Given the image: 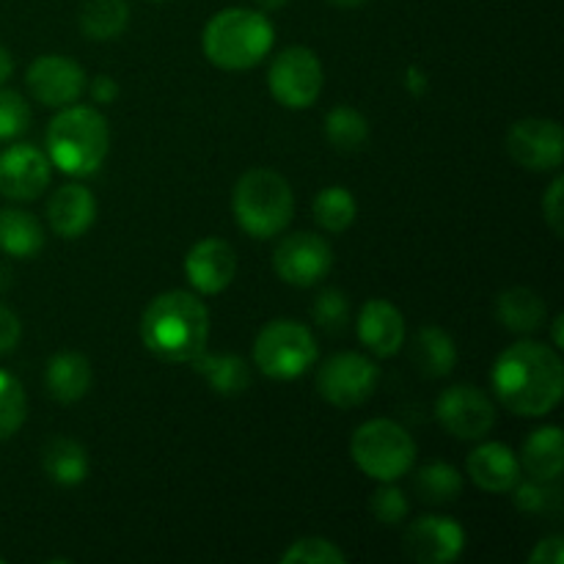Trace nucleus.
I'll return each instance as SVG.
<instances>
[{
	"label": "nucleus",
	"mask_w": 564,
	"mask_h": 564,
	"mask_svg": "<svg viewBox=\"0 0 564 564\" xmlns=\"http://www.w3.org/2000/svg\"><path fill=\"white\" fill-rule=\"evenodd\" d=\"M44 248V229L25 209H0V251L14 259H31Z\"/></svg>",
	"instance_id": "nucleus-22"
},
{
	"label": "nucleus",
	"mask_w": 564,
	"mask_h": 564,
	"mask_svg": "<svg viewBox=\"0 0 564 564\" xmlns=\"http://www.w3.org/2000/svg\"><path fill=\"white\" fill-rule=\"evenodd\" d=\"M25 83L36 102L47 108H66L86 91V72L66 55H42L28 66Z\"/></svg>",
	"instance_id": "nucleus-13"
},
{
	"label": "nucleus",
	"mask_w": 564,
	"mask_h": 564,
	"mask_svg": "<svg viewBox=\"0 0 564 564\" xmlns=\"http://www.w3.org/2000/svg\"><path fill=\"white\" fill-rule=\"evenodd\" d=\"M408 88H411V91H416V94H422L424 88H427V80H424L422 72H419V69L408 72Z\"/></svg>",
	"instance_id": "nucleus-42"
},
{
	"label": "nucleus",
	"mask_w": 564,
	"mask_h": 564,
	"mask_svg": "<svg viewBox=\"0 0 564 564\" xmlns=\"http://www.w3.org/2000/svg\"><path fill=\"white\" fill-rule=\"evenodd\" d=\"M91 97H94V102L108 105V102H113L116 97H119V86H116L113 77L99 75L97 80H94V86H91Z\"/></svg>",
	"instance_id": "nucleus-40"
},
{
	"label": "nucleus",
	"mask_w": 564,
	"mask_h": 564,
	"mask_svg": "<svg viewBox=\"0 0 564 564\" xmlns=\"http://www.w3.org/2000/svg\"><path fill=\"white\" fill-rule=\"evenodd\" d=\"M441 427L463 441H479L494 430L496 408L488 394L474 386H452L438 397L435 405Z\"/></svg>",
	"instance_id": "nucleus-11"
},
{
	"label": "nucleus",
	"mask_w": 564,
	"mask_h": 564,
	"mask_svg": "<svg viewBox=\"0 0 564 564\" xmlns=\"http://www.w3.org/2000/svg\"><path fill=\"white\" fill-rule=\"evenodd\" d=\"M44 383H47V394L55 402L72 405V402L83 400L91 389V364L80 352H58V356L50 358Z\"/></svg>",
	"instance_id": "nucleus-20"
},
{
	"label": "nucleus",
	"mask_w": 564,
	"mask_h": 564,
	"mask_svg": "<svg viewBox=\"0 0 564 564\" xmlns=\"http://www.w3.org/2000/svg\"><path fill=\"white\" fill-rule=\"evenodd\" d=\"M231 209L246 235L270 240L290 226L295 213L292 187L279 171L251 169L240 176L231 196Z\"/></svg>",
	"instance_id": "nucleus-5"
},
{
	"label": "nucleus",
	"mask_w": 564,
	"mask_h": 564,
	"mask_svg": "<svg viewBox=\"0 0 564 564\" xmlns=\"http://www.w3.org/2000/svg\"><path fill=\"white\" fill-rule=\"evenodd\" d=\"M44 471L55 485H80L88 477V455L77 441L72 438H53L44 446Z\"/></svg>",
	"instance_id": "nucleus-26"
},
{
	"label": "nucleus",
	"mask_w": 564,
	"mask_h": 564,
	"mask_svg": "<svg viewBox=\"0 0 564 564\" xmlns=\"http://www.w3.org/2000/svg\"><path fill=\"white\" fill-rule=\"evenodd\" d=\"M130 22V6L124 0H88L80 11V28L94 42L116 39Z\"/></svg>",
	"instance_id": "nucleus-27"
},
{
	"label": "nucleus",
	"mask_w": 564,
	"mask_h": 564,
	"mask_svg": "<svg viewBox=\"0 0 564 564\" xmlns=\"http://www.w3.org/2000/svg\"><path fill=\"white\" fill-rule=\"evenodd\" d=\"M185 275L196 292H202V295H218L237 275L235 248L226 240H218V237L198 240L185 257Z\"/></svg>",
	"instance_id": "nucleus-16"
},
{
	"label": "nucleus",
	"mask_w": 564,
	"mask_h": 564,
	"mask_svg": "<svg viewBox=\"0 0 564 564\" xmlns=\"http://www.w3.org/2000/svg\"><path fill=\"white\" fill-rule=\"evenodd\" d=\"M11 72H14V58H11L9 50L0 47V86H3V83L9 80Z\"/></svg>",
	"instance_id": "nucleus-41"
},
{
	"label": "nucleus",
	"mask_w": 564,
	"mask_h": 564,
	"mask_svg": "<svg viewBox=\"0 0 564 564\" xmlns=\"http://www.w3.org/2000/svg\"><path fill=\"white\" fill-rule=\"evenodd\" d=\"M358 339L372 356L391 358L405 345V317L394 303L375 297L358 314Z\"/></svg>",
	"instance_id": "nucleus-17"
},
{
	"label": "nucleus",
	"mask_w": 564,
	"mask_h": 564,
	"mask_svg": "<svg viewBox=\"0 0 564 564\" xmlns=\"http://www.w3.org/2000/svg\"><path fill=\"white\" fill-rule=\"evenodd\" d=\"M378 367L361 352H336L319 367L317 391L336 408H358L378 389Z\"/></svg>",
	"instance_id": "nucleus-9"
},
{
	"label": "nucleus",
	"mask_w": 564,
	"mask_h": 564,
	"mask_svg": "<svg viewBox=\"0 0 564 564\" xmlns=\"http://www.w3.org/2000/svg\"><path fill=\"white\" fill-rule=\"evenodd\" d=\"M253 361L268 378L295 380L317 361V339L295 319H273L253 341Z\"/></svg>",
	"instance_id": "nucleus-7"
},
{
	"label": "nucleus",
	"mask_w": 564,
	"mask_h": 564,
	"mask_svg": "<svg viewBox=\"0 0 564 564\" xmlns=\"http://www.w3.org/2000/svg\"><path fill=\"white\" fill-rule=\"evenodd\" d=\"M507 152L529 171H556L564 160V132L554 119H521L507 132Z\"/></svg>",
	"instance_id": "nucleus-10"
},
{
	"label": "nucleus",
	"mask_w": 564,
	"mask_h": 564,
	"mask_svg": "<svg viewBox=\"0 0 564 564\" xmlns=\"http://www.w3.org/2000/svg\"><path fill=\"white\" fill-rule=\"evenodd\" d=\"M284 564H341L347 562L345 551L336 549V543L325 538H303L286 549V554L281 556Z\"/></svg>",
	"instance_id": "nucleus-33"
},
{
	"label": "nucleus",
	"mask_w": 564,
	"mask_h": 564,
	"mask_svg": "<svg viewBox=\"0 0 564 564\" xmlns=\"http://www.w3.org/2000/svg\"><path fill=\"white\" fill-rule=\"evenodd\" d=\"M312 314L319 328L328 330V334H341L347 323H350V301H347L345 292L323 290L317 301H314Z\"/></svg>",
	"instance_id": "nucleus-34"
},
{
	"label": "nucleus",
	"mask_w": 564,
	"mask_h": 564,
	"mask_svg": "<svg viewBox=\"0 0 564 564\" xmlns=\"http://www.w3.org/2000/svg\"><path fill=\"white\" fill-rule=\"evenodd\" d=\"M273 22L257 9H224L207 22L202 36L209 64L226 72L257 66L273 47Z\"/></svg>",
	"instance_id": "nucleus-4"
},
{
	"label": "nucleus",
	"mask_w": 564,
	"mask_h": 564,
	"mask_svg": "<svg viewBox=\"0 0 564 564\" xmlns=\"http://www.w3.org/2000/svg\"><path fill=\"white\" fill-rule=\"evenodd\" d=\"M496 314L512 334H534V330L543 328L545 317H549L543 297L529 286H516V290H507L505 295H499Z\"/></svg>",
	"instance_id": "nucleus-24"
},
{
	"label": "nucleus",
	"mask_w": 564,
	"mask_h": 564,
	"mask_svg": "<svg viewBox=\"0 0 564 564\" xmlns=\"http://www.w3.org/2000/svg\"><path fill=\"white\" fill-rule=\"evenodd\" d=\"M463 477L449 463H430L416 474V496L427 505H449L460 496Z\"/></svg>",
	"instance_id": "nucleus-30"
},
{
	"label": "nucleus",
	"mask_w": 564,
	"mask_h": 564,
	"mask_svg": "<svg viewBox=\"0 0 564 564\" xmlns=\"http://www.w3.org/2000/svg\"><path fill=\"white\" fill-rule=\"evenodd\" d=\"M20 336H22L20 317H17L11 308L0 306V356L14 350V347L20 345Z\"/></svg>",
	"instance_id": "nucleus-38"
},
{
	"label": "nucleus",
	"mask_w": 564,
	"mask_h": 564,
	"mask_svg": "<svg viewBox=\"0 0 564 564\" xmlns=\"http://www.w3.org/2000/svg\"><path fill=\"white\" fill-rule=\"evenodd\" d=\"M494 391L518 416L538 419L554 411L564 394V367L554 347L543 341L510 345L494 364Z\"/></svg>",
	"instance_id": "nucleus-1"
},
{
	"label": "nucleus",
	"mask_w": 564,
	"mask_h": 564,
	"mask_svg": "<svg viewBox=\"0 0 564 564\" xmlns=\"http://www.w3.org/2000/svg\"><path fill=\"white\" fill-rule=\"evenodd\" d=\"M468 477L488 494H507L521 479V460L507 444L490 441L468 455Z\"/></svg>",
	"instance_id": "nucleus-18"
},
{
	"label": "nucleus",
	"mask_w": 564,
	"mask_h": 564,
	"mask_svg": "<svg viewBox=\"0 0 564 564\" xmlns=\"http://www.w3.org/2000/svg\"><path fill=\"white\" fill-rule=\"evenodd\" d=\"M28 416L25 389L9 372H0V441L17 435Z\"/></svg>",
	"instance_id": "nucleus-31"
},
{
	"label": "nucleus",
	"mask_w": 564,
	"mask_h": 564,
	"mask_svg": "<svg viewBox=\"0 0 564 564\" xmlns=\"http://www.w3.org/2000/svg\"><path fill=\"white\" fill-rule=\"evenodd\" d=\"M268 86L275 102H281L284 108H312L325 86V72L317 53L308 47L281 50L270 64Z\"/></svg>",
	"instance_id": "nucleus-8"
},
{
	"label": "nucleus",
	"mask_w": 564,
	"mask_h": 564,
	"mask_svg": "<svg viewBox=\"0 0 564 564\" xmlns=\"http://www.w3.org/2000/svg\"><path fill=\"white\" fill-rule=\"evenodd\" d=\"M413 364L424 378H446L457 364L455 339L438 325H424L413 339Z\"/></svg>",
	"instance_id": "nucleus-23"
},
{
	"label": "nucleus",
	"mask_w": 564,
	"mask_h": 564,
	"mask_svg": "<svg viewBox=\"0 0 564 564\" xmlns=\"http://www.w3.org/2000/svg\"><path fill=\"white\" fill-rule=\"evenodd\" d=\"M356 198L347 187H325L314 198V220H317L319 229H325L328 235H341L352 226L356 220Z\"/></svg>",
	"instance_id": "nucleus-28"
},
{
	"label": "nucleus",
	"mask_w": 564,
	"mask_h": 564,
	"mask_svg": "<svg viewBox=\"0 0 564 564\" xmlns=\"http://www.w3.org/2000/svg\"><path fill=\"white\" fill-rule=\"evenodd\" d=\"M0 564H3V560H0Z\"/></svg>",
	"instance_id": "nucleus-46"
},
{
	"label": "nucleus",
	"mask_w": 564,
	"mask_h": 564,
	"mask_svg": "<svg viewBox=\"0 0 564 564\" xmlns=\"http://www.w3.org/2000/svg\"><path fill=\"white\" fill-rule=\"evenodd\" d=\"M50 158L31 143H14L0 152V196L33 202L50 185Z\"/></svg>",
	"instance_id": "nucleus-14"
},
{
	"label": "nucleus",
	"mask_w": 564,
	"mask_h": 564,
	"mask_svg": "<svg viewBox=\"0 0 564 564\" xmlns=\"http://www.w3.org/2000/svg\"><path fill=\"white\" fill-rule=\"evenodd\" d=\"M47 158L69 176H91L110 149L108 121L86 105H66L47 127Z\"/></svg>",
	"instance_id": "nucleus-3"
},
{
	"label": "nucleus",
	"mask_w": 564,
	"mask_h": 564,
	"mask_svg": "<svg viewBox=\"0 0 564 564\" xmlns=\"http://www.w3.org/2000/svg\"><path fill=\"white\" fill-rule=\"evenodd\" d=\"M28 124H31V108L25 97L11 88H0V141L22 135Z\"/></svg>",
	"instance_id": "nucleus-35"
},
{
	"label": "nucleus",
	"mask_w": 564,
	"mask_h": 564,
	"mask_svg": "<svg viewBox=\"0 0 564 564\" xmlns=\"http://www.w3.org/2000/svg\"><path fill=\"white\" fill-rule=\"evenodd\" d=\"M325 135L336 152H358L369 141V121L356 108L339 105L325 119Z\"/></svg>",
	"instance_id": "nucleus-29"
},
{
	"label": "nucleus",
	"mask_w": 564,
	"mask_h": 564,
	"mask_svg": "<svg viewBox=\"0 0 564 564\" xmlns=\"http://www.w3.org/2000/svg\"><path fill=\"white\" fill-rule=\"evenodd\" d=\"M328 3L339 6V9H358V6H364L367 0H328Z\"/></svg>",
	"instance_id": "nucleus-44"
},
{
	"label": "nucleus",
	"mask_w": 564,
	"mask_h": 564,
	"mask_svg": "<svg viewBox=\"0 0 564 564\" xmlns=\"http://www.w3.org/2000/svg\"><path fill=\"white\" fill-rule=\"evenodd\" d=\"M191 364L207 380L215 394L237 397L251 386V369L240 356H207V350H204Z\"/></svg>",
	"instance_id": "nucleus-25"
},
{
	"label": "nucleus",
	"mask_w": 564,
	"mask_h": 564,
	"mask_svg": "<svg viewBox=\"0 0 564 564\" xmlns=\"http://www.w3.org/2000/svg\"><path fill=\"white\" fill-rule=\"evenodd\" d=\"M562 323L564 317L560 314V317L554 319V347H562Z\"/></svg>",
	"instance_id": "nucleus-45"
},
{
	"label": "nucleus",
	"mask_w": 564,
	"mask_h": 564,
	"mask_svg": "<svg viewBox=\"0 0 564 564\" xmlns=\"http://www.w3.org/2000/svg\"><path fill=\"white\" fill-rule=\"evenodd\" d=\"M286 3H290V0H257V6L262 11H279V9H284Z\"/></svg>",
	"instance_id": "nucleus-43"
},
{
	"label": "nucleus",
	"mask_w": 564,
	"mask_h": 564,
	"mask_svg": "<svg viewBox=\"0 0 564 564\" xmlns=\"http://www.w3.org/2000/svg\"><path fill=\"white\" fill-rule=\"evenodd\" d=\"M521 466L532 479H545V482L560 479L564 466V441L556 424L540 427L529 435L527 444H523Z\"/></svg>",
	"instance_id": "nucleus-21"
},
{
	"label": "nucleus",
	"mask_w": 564,
	"mask_h": 564,
	"mask_svg": "<svg viewBox=\"0 0 564 564\" xmlns=\"http://www.w3.org/2000/svg\"><path fill=\"white\" fill-rule=\"evenodd\" d=\"M372 516L386 527H397L408 516V499L397 485L383 482V488L375 490L372 496Z\"/></svg>",
	"instance_id": "nucleus-36"
},
{
	"label": "nucleus",
	"mask_w": 564,
	"mask_h": 564,
	"mask_svg": "<svg viewBox=\"0 0 564 564\" xmlns=\"http://www.w3.org/2000/svg\"><path fill=\"white\" fill-rule=\"evenodd\" d=\"M350 455L367 477L397 482L416 463V441L391 419H372L352 433Z\"/></svg>",
	"instance_id": "nucleus-6"
},
{
	"label": "nucleus",
	"mask_w": 564,
	"mask_h": 564,
	"mask_svg": "<svg viewBox=\"0 0 564 564\" xmlns=\"http://www.w3.org/2000/svg\"><path fill=\"white\" fill-rule=\"evenodd\" d=\"M564 180L562 176H556L554 182H551L549 193L543 196V218L545 224L551 226V231H554L556 237L564 235Z\"/></svg>",
	"instance_id": "nucleus-37"
},
{
	"label": "nucleus",
	"mask_w": 564,
	"mask_h": 564,
	"mask_svg": "<svg viewBox=\"0 0 564 564\" xmlns=\"http://www.w3.org/2000/svg\"><path fill=\"white\" fill-rule=\"evenodd\" d=\"M97 218V198L83 185H64L50 196L47 220L50 229L64 240H75L91 229Z\"/></svg>",
	"instance_id": "nucleus-19"
},
{
	"label": "nucleus",
	"mask_w": 564,
	"mask_h": 564,
	"mask_svg": "<svg viewBox=\"0 0 564 564\" xmlns=\"http://www.w3.org/2000/svg\"><path fill=\"white\" fill-rule=\"evenodd\" d=\"M141 339L160 361L191 364L207 350L209 312L193 292L171 290L154 297L141 319Z\"/></svg>",
	"instance_id": "nucleus-2"
},
{
	"label": "nucleus",
	"mask_w": 564,
	"mask_h": 564,
	"mask_svg": "<svg viewBox=\"0 0 564 564\" xmlns=\"http://www.w3.org/2000/svg\"><path fill=\"white\" fill-rule=\"evenodd\" d=\"M516 507L523 512H534V516H551L562 507V494L554 482H545V479H532L527 482L518 479L516 488Z\"/></svg>",
	"instance_id": "nucleus-32"
},
{
	"label": "nucleus",
	"mask_w": 564,
	"mask_h": 564,
	"mask_svg": "<svg viewBox=\"0 0 564 564\" xmlns=\"http://www.w3.org/2000/svg\"><path fill=\"white\" fill-rule=\"evenodd\" d=\"M334 264V251L328 240L314 231H297L284 237L273 253V268L281 281L292 286H314L325 279Z\"/></svg>",
	"instance_id": "nucleus-12"
},
{
	"label": "nucleus",
	"mask_w": 564,
	"mask_h": 564,
	"mask_svg": "<svg viewBox=\"0 0 564 564\" xmlns=\"http://www.w3.org/2000/svg\"><path fill=\"white\" fill-rule=\"evenodd\" d=\"M564 562V540L545 538L540 540L538 549L529 556V564H562Z\"/></svg>",
	"instance_id": "nucleus-39"
},
{
	"label": "nucleus",
	"mask_w": 564,
	"mask_h": 564,
	"mask_svg": "<svg viewBox=\"0 0 564 564\" xmlns=\"http://www.w3.org/2000/svg\"><path fill=\"white\" fill-rule=\"evenodd\" d=\"M463 549H466V532L452 518H419L405 532L408 556L419 564H449L460 560Z\"/></svg>",
	"instance_id": "nucleus-15"
}]
</instances>
